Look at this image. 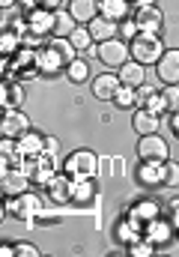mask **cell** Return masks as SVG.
I'll return each mask as SVG.
<instances>
[{
	"instance_id": "1",
	"label": "cell",
	"mask_w": 179,
	"mask_h": 257,
	"mask_svg": "<svg viewBox=\"0 0 179 257\" xmlns=\"http://www.w3.org/2000/svg\"><path fill=\"white\" fill-rule=\"evenodd\" d=\"M42 212V200L36 192H24V194H15L9 200H3V215H12L24 224H36V215Z\"/></svg>"
},
{
	"instance_id": "2",
	"label": "cell",
	"mask_w": 179,
	"mask_h": 257,
	"mask_svg": "<svg viewBox=\"0 0 179 257\" xmlns=\"http://www.w3.org/2000/svg\"><path fill=\"white\" fill-rule=\"evenodd\" d=\"M128 48H131V60H137V63H143V66H155L161 60V54L167 51L164 42H161V36H152V33H137L128 42Z\"/></svg>"
},
{
	"instance_id": "3",
	"label": "cell",
	"mask_w": 179,
	"mask_h": 257,
	"mask_svg": "<svg viewBox=\"0 0 179 257\" xmlns=\"http://www.w3.org/2000/svg\"><path fill=\"white\" fill-rule=\"evenodd\" d=\"M63 171L72 180H96V174H99V156L93 150H75V153L66 156Z\"/></svg>"
},
{
	"instance_id": "4",
	"label": "cell",
	"mask_w": 179,
	"mask_h": 257,
	"mask_svg": "<svg viewBox=\"0 0 179 257\" xmlns=\"http://www.w3.org/2000/svg\"><path fill=\"white\" fill-rule=\"evenodd\" d=\"M96 60L102 66H108V69H119L122 63H128L131 60V48H128V42L125 39H108V42H99L96 48Z\"/></svg>"
},
{
	"instance_id": "5",
	"label": "cell",
	"mask_w": 179,
	"mask_h": 257,
	"mask_svg": "<svg viewBox=\"0 0 179 257\" xmlns=\"http://www.w3.org/2000/svg\"><path fill=\"white\" fill-rule=\"evenodd\" d=\"M137 159L140 162H167L170 159V144L155 132V135H143L137 141Z\"/></svg>"
},
{
	"instance_id": "6",
	"label": "cell",
	"mask_w": 179,
	"mask_h": 257,
	"mask_svg": "<svg viewBox=\"0 0 179 257\" xmlns=\"http://www.w3.org/2000/svg\"><path fill=\"white\" fill-rule=\"evenodd\" d=\"M27 27H30V33H36V36H42V39L54 36V27H57V9H45V6L30 9V12H27Z\"/></svg>"
},
{
	"instance_id": "7",
	"label": "cell",
	"mask_w": 179,
	"mask_h": 257,
	"mask_svg": "<svg viewBox=\"0 0 179 257\" xmlns=\"http://www.w3.org/2000/svg\"><path fill=\"white\" fill-rule=\"evenodd\" d=\"M173 233H176V227H173L170 215H155L152 221H146V224H143V236H146L155 248L167 245V242L173 239Z\"/></svg>"
},
{
	"instance_id": "8",
	"label": "cell",
	"mask_w": 179,
	"mask_h": 257,
	"mask_svg": "<svg viewBox=\"0 0 179 257\" xmlns=\"http://www.w3.org/2000/svg\"><path fill=\"white\" fill-rule=\"evenodd\" d=\"M134 24L140 33H152V36H161L164 30V12L158 6H143V9H134Z\"/></svg>"
},
{
	"instance_id": "9",
	"label": "cell",
	"mask_w": 179,
	"mask_h": 257,
	"mask_svg": "<svg viewBox=\"0 0 179 257\" xmlns=\"http://www.w3.org/2000/svg\"><path fill=\"white\" fill-rule=\"evenodd\" d=\"M66 60H63V54H60L57 48L48 42L45 48H39V54H36V69H39V75H45V78H57L60 72H66Z\"/></svg>"
},
{
	"instance_id": "10",
	"label": "cell",
	"mask_w": 179,
	"mask_h": 257,
	"mask_svg": "<svg viewBox=\"0 0 179 257\" xmlns=\"http://www.w3.org/2000/svg\"><path fill=\"white\" fill-rule=\"evenodd\" d=\"M30 177L24 174V168L18 165V168H3V177H0V189L6 197H15V194H24L30 192Z\"/></svg>"
},
{
	"instance_id": "11",
	"label": "cell",
	"mask_w": 179,
	"mask_h": 257,
	"mask_svg": "<svg viewBox=\"0 0 179 257\" xmlns=\"http://www.w3.org/2000/svg\"><path fill=\"white\" fill-rule=\"evenodd\" d=\"M134 180L140 189H158L164 186V162H140L134 168Z\"/></svg>"
},
{
	"instance_id": "12",
	"label": "cell",
	"mask_w": 179,
	"mask_h": 257,
	"mask_svg": "<svg viewBox=\"0 0 179 257\" xmlns=\"http://www.w3.org/2000/svg\"><path fill=\"white\" fill-rule=\"evenodd\" d=\"M45 192H48V200H51V203H57V206H66V203H72V177H69V174L60 168L57 174L48 180Z\"/></svg>"
},
{
	"instance_id": "13",
	"label": "cell",
	"mask_w": 179,
	"mask_h": 257,
	"mask_svg": "<svg viewBox=\"0 0 179 257\" xmlns=\"http://www.w3.org/2000/svg\"><path fill=\"white\" fill-rule=\"evenodd\" d=\"M125 215L134 218V221H140V224H146V221H152L155 215H161V203H158L155 197H137V200H131V203L125 206Z\"/></svg>"
},
{
	"instance_id": "14",
	"label": "cell",
	"mask_w": 179,
	"mask_h": 257,
	"mask_svg": "<svg viewBox=\"0 0 179 257\" xmlns=\"http://www.w3.org/2000/svg\"><path fill=\"white\" fill-rule=\"evenodd\" d=\"M24 132H30V120L21 114V108H9L3 111V120H0V135L3 138H21Z\"/></svg>"
},
{
	"instance_id": "15",
	"label": "cell",
	"mask_w": 179,
	"mask_h": 257,
	"mask_svg": "<svg viewBox=\"0 0 179 257\" xmlns=\"http://www.w3.org/2000/svg\"><path fill=\"white\" fill-rule=\"evenodd\" d=\"M119 87H122V81H119V75H114V72H102V75L93 78V96L99 102H114Z\"/></svg>"
},
{
	"instance_id": "16",
	"label": "cell",
	"mask_w": 179,
	"mask_h": 257,
	"mask_svg": "<svg viewBox=\"0 0 179 257\" xmlns=\"http://www.w3.org/2000/svg\"><path fill=\"white\" fill-rule=\"evenodd\" d=\"M155 75L161 78V84H179V48H167L161 54V60L155 63Z\"/></svg>"
},
{
	"instance_id": "17",
	"label": "cell",
	"mask_w": 179,
	"mask_h": 257,
	"mask_svg": "<svg viewBox=\"0 0 179 257\" xmlns=\"http://www.w3.org/2000/svg\"><path fill=\"white\" fill-rule=\"evenodd\" d=\"M36 48H18L15 54H12V63L18 66V72H21V81H33L36 75H39V69H36Z\"/></svg>"
},
{
	"instance_id": "18",
	"label": "cell",
	"mask_w": 179,
	"mask_h": 257,
	"mask_svg": "<svg viewBox=\"0 0 179 257\" xmlns=\"http://www.w3.org/2000/svg\"><path fill=\"white\" fill-rule=\"evenodd\" d=\"M99 197V189L93 180H72V203L75 206H93Z\"/></svg>"
},
{
	"instance_id": "19",
	"label": "cell",
	"mask_w": 179,
	"mask_h": 257,
	"mask_svg": "<svg viewBox=\"0 0 179 257\" xmlns=\"http://www.w3.org/2000/svg\"><path fill=\"white\" fill-rule=\"evenodd\" d=\"M87 27H90V33H93L96 45H99V42H108V39H117V36H119V24H117V21H111V18H105V15H96Z\"/></svg>"
},
{
	"instance_id": "20",
	"label": "cell",
	"mask_w": 179,
	"mask_h": 257,
	"mask_svg": "<svg viewBox=\"0 0 179 257\" xmlns=\"http://www.w3.org/2000/svg\"><path fill=\"white\" fill-rule=\"evenodd\" d=\"M158 126H161V117H158V114H149L146 108H137L134 117H131V128L137 132V138H143V135H155Z\"/></svg>"
},
{
	"instance_id": "21",
	"label": "cell",
	"mask_w": 179,
	"mask_h": 257,
	"mask_svg": "<svg viewBox=\"0 0 179 257\" xmlns=\"http://www.w3.org/2000/svg\"><path fill=\"white\" fill-rule=\"evenodd\" d=\"M119 81L125 84V87H140V84H146V66L137 63V60H128V63H122L117 69Z\"/></svg>"
},
{
	"instance_id": "22",
	"label": "cell",
	"mask_w": 179,
	"mask_h": 257,
	"mask_svg": "<svg viewBox=\"0 0 179 257\" xmlns=\"http://www.w3.org/2000/svg\"><path fill=\"white\" fill-rule=\"evenodd\" d=\"M0 105H3V111L21 108L24 105V87L18 81H3L0 84Z\"/></svg>"
},
{
	"instance_id": "23",
	"label": "cell",
	"mask_w": 179,
	"mask_h": 257,
	"mask_svg": "<svg viewBox=\"0 0 179 257\" xmlns=\"http://www.w3.org/2000/svg\"><path fill=\"white\" fill-rule=\"evenodd\" d=\"M18 147H21L24 159H36V156L45 153V135H39L36 128H30V132H24V135L18 138Z\"/></svg>"
},
{
	"instance_id": "24",
	"label": "cell",
	"mask_w": 179,
	"mask_h": 257,
	"mask_svg": "<svg viewBox=\"0 0 179 257\" xmlns=\"http://www.w3.org/2000/svg\"><path fill=\"white\" fill-rule=\"evenodd\" d=\"M114 236H117L119 242L131 245L134 239H140V236H143V224L125 215V218H119V221H117V227H114Z\"/></svg>"
},
{
	"instance_id": "25",
	"label": "cell",
	"mask_w": 179,
	"mask_h": 257,
	"mask_svg": "<svg viewBox=\"0 0 179 257\" xmlns=\"http://www.w3.org/2000/svg\"><path fill=\"white\" fill-rule=\"evenodd\" d=\"M69 12L78 24H90L99 15V0H69Z\"/></svg>"
},
{
	"instance_id": "26",
	"label": "cell",
	"mask_w": 179,
	"mask_h": 257,
	"mask_svg": "<svg viewBox=\"0 0 179 257\" xmlns=\"http://www.w3.org/2000/svg\"><path fill=\"white\" fill-rule=\"evenodd\" d=\"M128 0H99V15H105V18H111V21H125L128 18Z\"/></svg>"
},
{
	"instance_id": "27",
	"label": "cell",
	"mask_w": 179,
	"mask_h": 257,
	"mask_svg": "<svg viewBox=\"0 0 179 257\" xmlns=\"http://www.w3.org/2000/svg\"><path fill=\"white\" fill-rule=\"evenodd\" d=\"M66 39L72 42V48H75L78 54H84V51L96 48V39H93V33H90V27H87V24H78V27H75Z\"/></svg>"
},
{
	"instance_id": "28",
	"label": "cell",
	"mask_w": 179,
	"mask_h": 257,
	"mask_svg": "<svg viewBox=\"0 0 179 257\" xmlns=\"http://www.w3.org/2000/svg\"><path fill=\"white\" fill-rule=\"evenodd\" d=\"M66 78H69L72 84H84V81H90V66H87V60L75 57L72 63L66 66Z\"/></svg>"
},
{
	"instance_id": "29",
	"label": "cell",
	"mask_w": 179,
	"mask_h": 257,
	"mask_svg": "<svg viewBox=\"0 0 179 257\" xmlns=\"http://www.w3.org/2000/svg\"><path fill=\"white\" fill-rule=\"evenodd\" d=\"M114 108L119 111H128V108H137V87H119L117 96H114Z\"/></svg>"
},
{
	"instance_id": "30",
	"label": "cell",
	"mask_w": 179,
	"mask_h": 257,
	"mask_svg": "<svg viewBox=\"0 0 179 257\" xmlns=\"http://www.w3.org/2000/svg\"><path fill=\"white\" fill-rule=\"evenodd\" d=\"M18 48H21V36H18L12 27H3V33H0V51H3L6 57H12Z\"/></svg>"
},
{
	"instance_id": "31",
	"label": "cell",
	"mask_w": 179,
	"mask_h": 257,
	"mask_svg": "<svg viewBox=\"0 0 179 257\" xmlns=\"http://www.w3.org/2000/svg\"><path fill=\"white\" fill-rule=\"evenodd\" d=\"M75 27H78V21L72 18V12H69V9H57V27H54V36H69Z\"/></svg>"
},
{
	"instance_id": "32",
	"label": "cell",
	"mask_w": 179,
	"mask_h": 257,
	"mask_svg": "<svg viewBox=\"0 0 179 257\" xmlns=\"http://www.w3.org/2000/svg\"><path fill=\"white\" fill-rule=\"evenodd\" d=\"M51 45H54L60 54H63V60H66V63H72V60L78 57V51L72 48V42H69L66 36H54V39H51Z\"/></svg>"
},
{
	"instance_id": "33",
	"label": "cell",
	"mask_w": 179,
	"mask_h": 257,
	"mask_svg": "<svg viewBox=\"0 0 179 257\" xmlns=\"http://www.w3.org/2000/svg\"><path fill=\"white\" fill-rule=\"evenodd\" d=\"M143 108H146L149 114H158V117H161V114H167V102H164V93H158V90H155V93L146 99V105H143Z\"/></svg>"
},
{
	"instance_id": "34",
	"label": "cell",
	"mask_w": 179,
	"mask_h": 257,
	"mask_svg": "<svg viewBox=\"0 0 179 257\" xmlns=\"http://www.w3.org/2000/svg\"><path fill=\"white\" fill-rule=\"evenodd\" d=\"M164 102H167V114H176L179 111V84H164Z\"/></svg>"
},
{
	"instance_id": "35",
	"label": "cell",
	"mask_w": 179,
	"mask_h": 257,
	"mask_svg": "<svg viewBox=\"0 0 179 257\" xmlns=\"http://www.w3.org/2000/svg\"><path fill=\"white\" fill-rule=\"evenodd\" d=\"M155 251V245L146 239V236H140V239H134L131 245H128V254H134V257H149Z\"/></svg>"
},
{
	"instance_id": "36",
	"label": "cell",
	"mask_w": 179,
	"mask_h": 257,
	"mask_svg": "<svg viewBox=\"0 0 179 257\" xmlns=\"http://www.w3.org/2000/svg\"><path fill=\"white\" fill-rule=\"evenodd\" d=\"M164 186L167 189H176L179 186V162H173V159L164 162Z\"/></svg>"
},
{
	"instance_id": "37",
	"label": "cell",
	"mask_w": 179,
	"mask_h": 257,
	"mask_svg": "<svg viewBox=\"0 0 179 257\" xmlns=\"http://www.w3.org/2000/svg\"><path fill=\"white\" fill-rule=\"evenodd\" d=\"M140 30H137V24H134V18H125V21H119V39H125V42H131L134 36H137Z\"/></svg>"
},
{
	"instance_id": "38",
	"label": "cell",
	"mask_w": 179,
	"mask_h": 257,
	"mask_svg": "<svg viewBox=\"0 0 179 257\" xmlns=\"http://www.w3.org/2000/svg\"><path fill=\"white\" fill-rule=\"evenodd\" d=\"M15 254L18 257H39L42 251H39L33 242H18V245H15Z\"/></svg>"
},
{
	"instance_id": "39",
	"label": "cell",
	"mask_w": 179,
	"mask_h": 257,
	"mask_svg": "<svg viewBox=\"0 0 179 257\" xmlns=\"http://www.w3.org/2000/svg\"><path fill=\"white\" fill-rule=\"evenodd\" d=\"M60 221H63L60 215H48V212H39V215H36V224H39V227H51V224H60Z\"/></svg>"
},
{
	"instance_id": "40",
	"label": "cell",
	"mask_w": 179,
	"mask_h": 257,
	"mask_svg": "<svg viewBox=\"0 0 179 257\" xmlns=\"http://www.w3.org/2000/svg\"><path fill=\"white\" fill-rule=\"evenodd\" d=\"M60 153V141L54 135H45V156H57Z\"/></svg>"
},
{
	"instance_id": "41",
	"label": "cell",
	"mask_w": 179,
	"mask_h": 257,
	"mask_svg": "<svg viewBox=\"0 0 179 257\" xmlns=\"http://www.w3.org/2000/svg\"><path fill=\"white\" fill-rule=\"evenodd\" d=\"M152 93H155L152 87H146V84H140V87H137V108H143V105H146V99H149Z\"/></svg>"
},
{
	"instance_id": "42",
	"label": "cell",
	"mask_w": 179,
	"mask_h": 257,
	"mask_svg": "<svg viewBox=\"0 0 179 257\" xmlns=\"http://www.w3.org/2000/svg\"><path fill=\"white\" fill-rule=\"evenodd\" d=\"M167 126H170V135H173V138H179V111H176V114H170Z\"/></svg>"
},
{
	"instance_id": "43",
	"label": "cell",
	"mask_w": 179,
	"mask_h": 257,
	"mask_svg": "<svg viewBox=\"0 0 179 257\" xmlns=\"http://www.w3.org/2000/svg\"><path fill=\"white\" fill-rule=\"evenodd\" d=\"M18 3H21V6H24L27 12H30V9H39V6H42V0H18Z\"/></svg>"
},
{
	"instance_id": "44",
	"label": "cell",
	"mask_w": 179,
	"mask_h": 257,
	"mask_svg": "<svg viewBox=\"0 0 179 257\" xmlns=\"http://www.w3.org/2000/svg\"><path fill=\"white\" fill-rule=\"evenodd\" d=\"M134 9H143V6H155V0H131Z\"/></svg>"
},
{
	"instance_id": "45",
	"label": "cell",
	"mask_w": 179,
	"mask_h": 257,
	"mask_svg": "<svg viewBox=\"0 0 179 257\" xmlns=\"http://www.w3.org/2000/svg\"><path fill=\"white\" fill-rule=\"evenodd\" d=\"M0 254L3 257H15V245H0Z\"/></svg>"
},
{
	"instance_id": "46",
	"label": "cell",
	"mask_w": 179,
	"mask_h": 257,
	"mask_svg": "<svg viewBox=\"0 0 179 257\" xmlns=\"http://www.w3.org/2000/svg\"><path fill=\"white\" fill-rule=\"evenodd\" d=\"M170 221H173V227H176V233H179V206L170 209Z\"/></svg>"
},
{
	"instance_id": "47",
	"label": "cell",
	"mask_w": 179,
	"mask_h": 257,
	"mask_svg": "<svg viewBox=\"0 0 179 257\" xmlns=\"http://www.w3.org/2000/svg\"><path fill=\"white\" fill-rule=\"evenodd\" d=\"M60 3H63V0H42L45 9H60Z\"/></svg>"
},
{
	"instance_id": "48",
	"label": "cell",
	"mask_w": 179,
	"mask_h": 257,
	"mask_svg": "<svg viewBox=\"0 0 179 257\" xmlns=\"http://www.w3.org/2000/svg\"><path fill=\"white\" fill-rule=\"evenodd\" d=\"M15 3H18V0H0V6H3V9H12Z\"/></svg>"
},
{
	"instance_id": "49",
	"label": "cell",
	"mask_w": 179,
	"mask_h": 257,
	"mask_svg": "<svg viewBox=\"0 0 179 257\" xmlns=\"http://www.w3.org/2000/svg\"><path fill=\"white\" fill-rule=\"evenodd\" d=\"M128 3H131V0H128Z\"/></svg>"
},
{
	"instance_id": "50",
	"label": "cell",
	"mask_w": 179,
	"mask_h": 257,
	"mask_svg": "<svg viewBox=\"0 0 179 257\" xmlns=\"http://www.w3.org/2000/svg\"><path fill=\"white\" fill-rule=\"evenodd\" d=\"M176 236H179V233H176Z\"/></svg>"
}]
</instances>
